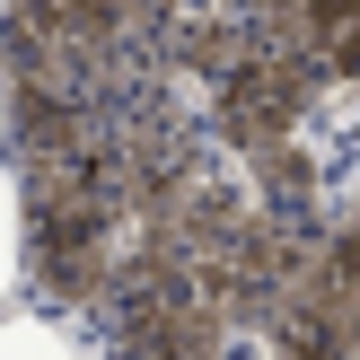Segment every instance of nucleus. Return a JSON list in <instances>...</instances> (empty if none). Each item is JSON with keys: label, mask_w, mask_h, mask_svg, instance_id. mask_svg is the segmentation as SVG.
<instances>
[{"label": "nucleus", "mask_w": 360, "mask_h": 360, "mask_svg": "<svg viewBox=\"0 0 360 360\" xmlns=\"http://www.w3.org/2000/svg\"><path fill=\"white\" fill-rule=\"evenodd\" d=\"M27 299V193H18V167L0 150V308Z\"/></svg>", "instance_id": "nucleus-2"}, {"label": "nucleus", "mask_w": 360, "mask_h": 360, "mask_svg": "<svg viewBox=\"0 0 360 360\" xmlns=\"http://www.w3.org/2000/svg\"><path fill=\"white\" fill-rule=\"evenodd\" d=\"M0 150H9V62H0Z\"/></svg>", "instance_id": "nucleus-3"}, {"label": "nucleus", "mask_w": 360, "mask_h": 360, "mask_svg": "<svg viewBox=\"0 0 360 360\" xmlns=\"http://www.w3.org/2000/svg\"><path fill=\"white\" fill-rule=\"evenodd\" d=\"M0 360H88V343L79 334H70V316L62 308H44V299H35V308H0Z\"/></svg>", "instance_id": "nucleus-1"}]
</instances>
